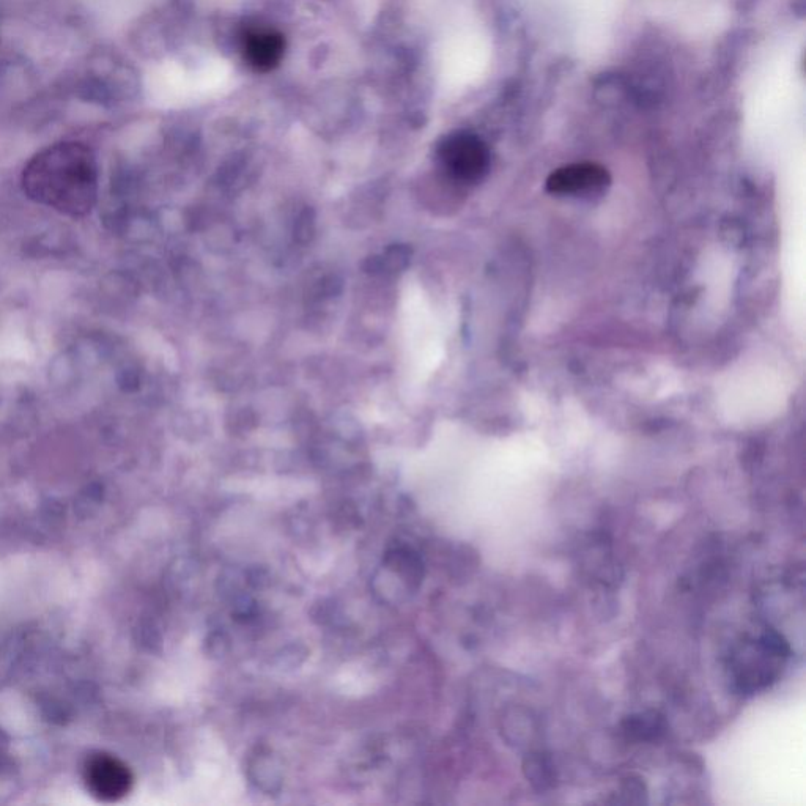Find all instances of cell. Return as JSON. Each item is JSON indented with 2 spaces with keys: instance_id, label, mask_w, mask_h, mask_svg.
Masks as SVG:
<instances>
[{
  "instance_id": "cell-2",
  "label": "cell",
  "mask_w": 806,
  "mask_h": 806,
  "mask_svg": "<svg viewBox=\"0 0 806 806\" xmlns=\"http://www.w3.org/2000/svg\"><path fill=\"white\" fill-rule=\"evenodd\" d=\"M791 655L788 641L775 629H767L758 640L747 641L737 649L731 663L734 685L740 693L751 695L777 681Z\"/></svg>"
},
{
  "instance_id": "cell-1",
  "label": "cell",
  "mask_w": 806,
  "mask_h": 806,
  "mask_svg": "<svg viewBox=\"0 0 806 806\" xmlns=\"http://www.w3.org/2000/svg\"><path fill=\"white\" fill-rule=\"evenodd\" d=\"M97 158L81 142H60L41 150L24 167L21 186L35 204L68 218H86L98 202Z\"/></svg>"
},
{
  "instance_id": "cell-8",
  "label": "cell",
  "mask_w": 806,
  "mask_h": 806,
  "mask_svg": "<svg viewBox=\"0 0 806 806\" xmlns=\"http://www.w3.org/2000/svg\"><path fill=\"white\" fill-rule=\"evenodd\" d=\"M526 780L539 792L555 788L556 770L550 756L545 753H531L523 764Z\"/></svg>"
},
{
  "instance_id": "cell-9",
  "label": "cell",
  "mask_w": 806,
  "mask_h": 806,
  "mask_svg": "<svg viewBox=\"0 0 806 806\" xmlns=\"http://www.w3.org/2000/svg\"><path fill=\"white\" fill-rule=\"evenodd\" d=\"M79 97L89 103L100 104V106H108L112 100L111 87L108 82L100 78H89L82 82L79 86Z\"/></svg>"
},
{
  "instance_id": "cell-6",
  "label": "cell",
  "mask_w": 806,
  "mask_h": 806,
  "mask_svg": "<svg viewBox=\"0 0 806 806\" xmlns=\"http://www.w3.org/2000/svg\"><path fill=\"white\" fill-rule=\"evenodd\" d=\"M285 41L271 30H252L245 37V56L259 71L273 70L284 56Z\"/></svg>"
},
{
  "instance_id": "cell-5",
  "label": "cell",
  "mask_w": 806,
  "mask_h": 806,
  "mask_svg": "<svg viewBox=\"0 0 806 806\" xmlns=\"http://www.w3.org/2000/svg\"><path fill=\"white\" fill-rule=\"evenodd\" d=\"M86 783L89 791L100 800H119L130 792L133 775L119 759L97 755L86 766Z\"/></svg>"
},
{
  "instance_id": "cell-3",
  "label": "cell",
  "mask_w": 806,
  "mask_h": 806,
  "mask_svg": "<svg viewBox=\"0 0 806 806\" xmlns=\"http://www.w3.org/2000/svg\"><path fill=\"white\" fill-rule=\"evenodd\" d=\"M440 156L452 177L460 182H479L489 172V148L474 134L457 133L444 139Z\"/></svg>"
},
{
  "instance_id": "cell-4",
  "label": "cell",
  "mask_w": 806,
  "mask_h": 806,
  "mask_svg": "<svg viewBox=\"0 0 806 806\" xmlns=\"http://www.w3.org/2000/svg\"><path fill=\"white\" fill-rule=\"evenodd\" d=\"M610 182V174L600 164H569L551 172L547 191L555 196H592L605 191Z\"/></svg>"
},
{
  "instance_id": "cell-7",
  "label": "cell",
  "mask_w": 806,
  "mask_h": 806,
  "mask_svg": "<svg viewBox=\"0 0 806 806\" xmlns=\"http://www.w3.org/2000/svg\"><path fill=\"white\" fill-rule=\"evenodd\" d=\"M622 733L633 742H652L665 736V717L655 710L630 715L622 721Z\"/></svg>"
}]
</instances>
